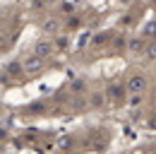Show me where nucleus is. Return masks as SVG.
Instances as JSON below:
<instances>
[{
  "label": "nucleus",
  "mask_w": 156,
  "mask_h": 154,
  "mask_svg": "<svg viewBox=\"0 0 156 154\" xmlns=\"http://www.w3.org/2000/svg\"><path fill=\"white\" fill-rule=\"evenodd\" d=\"M106 96H108V104L122 106V104L127 101V87H125V82H122V79H113V82L108 84V89H106Z\"/></svg>",
  "instance_id": "f257e3e1"
},
{
  "label": "nucleus",
  "mask_w": 156,
  "mask_h": 154,
  "mask_svg": "<svg viewBox=\"0 0 156 154\" xmlns=\"http://www.w3.org/2000/svg\"><path fill=\"white\" fill-rule=\"evenodd\" d=\"M149 84V77L144 72H132V75L125 77V87H127V94H142Z\"/></svg>",
  "instance_id": "f03ea898"
},
{
  "label": "nucleus",
  "mask_w": 156,
  "mask_h": 154,
  "mask_svg": "<svg viewBox=\"0 0 156 154\" xmlns=\"http://www.w3.org/2000/svg\"><path fill=\"white\" fill-rule=\"evenodd\" d=\"M22 65H24V72H27V77H34V75H39V72H43V68H46L43 58H39L36 53L27 56L24 60H22Z\"/></svg>",
  "instance_id": "7ed1b4c3"
},
{
  "label": "nucleus",
  "mask_w": 156,
  "mask_h": 154,
  "mask_svg": "<svg viewBox=\"0 0 156 154\" xmlns=\"http://www.w3.org/2000/svg\"><path fill=\"white\" fill-rule=\"evenodd\" d=\"M22 113L27 118H46V116H51V108L46 101H34V104H27L22 108Z\"/></svg>",
  "instance_id": "20e7f679"
},
{
  "label": "nucleus",
  "mask_w": 156,
  "mask_h": 154,
  "mask_svg": "<svg viewBox=\"0 0 156 154\" xmlns=\"http://www.w3.org/2000/svg\"><path fill=\"white\" fill-rule=\"evenodd\" d=\"M34 53L39 58H51L53 53H55V43H53V38L48 41V38H41V41H36V46H34Z\"/></svg>",
  "instance_id": "39448f33"
},
{
  "label": "nucleus",
  "mask_w": 156,
  "mask_h": 154,
  "mask_svg": "<svg viewBox=\"0 0 156 154\" xmlns=\"http://www.w3.org/2000/svg\"><path fill=\"white\" fill-rule=\"evenodd\" d=\"M144 51H147V38H142V36L127 38V53H132V56H144Z\"/></svg>",
  "instance_id": "423d86ee"
},
{
  "label": "nucleus",
  "mask_w": 156,
  "mask_h": 154,
  "mask_svg": "<svg viewBox=\"0 0 156 154\" xmlns=\"http://www.w3.org/2000/svg\"><path fill=\"white\" fill-rule=\"evenodd\" d=\"M10 75H12V77H27V72H24V65H22V63H7V65H5V70H2V77H5L2 82H5V84H7Z\"/></svg>",
  "instance_id": "0eeeda50"
},
{
  "label": "nucleus",
  "mask_w": 156,
  "mask_h": 154,
  "mask_svg": "<svg viewBox=\"0 0 156 154\" xmlns=\"http://www.w3.org/2000/svg\"><path fill=\"white\" fill-rule=\"evenodd\" d=\"M72 147H75V135H60V140H58L60 152H72Z\"/></svg>",
  "instance_id": "6e6552de"
},
{
  "label": "nucleus",
  "mask_w": 156,
  "mask_h": 154,
  "mask_svg": "<svg viewBox=\"0 0 156 154\" xmlns=\"http://www.w3.org/2000/svg\"><path fill=\"white\" fill-rule=\"evenodd\" d=\"M106 101H108V96L101 94V92H96V94H91L89 99H87V106H89V108H101Z\"/></svg>",
  "instance_id": "1a4fd4ad"
},
{
  "label": "nucleus",
  "mask_w": 156,
  "mask_h": 154,
  "mask_svg": "<svg viewBox=\"0 0 156 154\" xmlns=\"http://www.w3.org/2000/svg\"><path fill=\"white\" fill-rule=\"evenodd\" d=\"M41 29H43V31H48V34H55V36H58L60 22H58V19H46V22L41 24Z\"/></svg>",
  "instance_id": "9d476101"
},
{
  "label": "nucleus",
  "mask_w": 156,
  "mask_h": 154,
  "mask_svg": "<svg viewBox=\"0 0 156 154\" xmlns=\"http://www.w3.org/2000/svg\"><path fill=\"white\" fill-rule=\"evenodd\" d=\"M53 43H55V48H58V51H62V48H67V46H70V36L58 34V36L53 38Z\"/></svg>",
  "instance_id": "9b49d317"
},
{
  "label": "nucleus",
  "mask_w": 156,
  "mask_h": 154,
  "mask_svg": "<svg viewBox=\"0 0 156 154\" xmlns=\"http://www.w3.org/2000/svg\"><path fill=\"white\" fill-rule=\"evenodd\" d=\"M144 58H147V60H151V63H156V41H149V43H147Z\"/></svg>",
  "instance_id": "f8f14e48"
},
{
  "label": "nucleus",
  "mask_w": 156,
  "mask_h": 154,
  "mask_svg": "<svg viewBox=\"0 0 156 154\" xmlns=\"http://www.w3.org/2000/svg\"><path fill=\"white\" fill-rule=\"evenodd\" d=\"M111 41H113V38H111V34H106V31H103V34H98V36L94 38V46H98V48H101V46H108Z\"/></svg>",
  "instance_id": "ddd939ff"
},
{
  "label": "nucleus",
  "mask_w": 156,
  "mask_h": 154,
  "mask_svg": "<svg viewBox=\"0 0 156 154\" xmlns=\"http://www.w3.org/2000/svg\"><path fill=\"white\" fill-rule=\"evenodd\" d=\"M65 27H67V29H77V27H79V19H77V17H72V22L67 19V24H65Z\"/></svg>",
  "instance_id": "4468645a"
},
{
  "label": "nucleus",
  "mask_w": 156,
  "mask_h": 154,
  "mask_svg": "<svg viewBox=\"0 0 156 154\" xmlns=\"http://www.w3.org/2000/svg\"><path fill=\"white\" fill-rule=\"evenodd\" d=\"M120 5H130V2H135V0H118Z\"/></svg>",
  "instance_id": "2eb2a0df"
},
{
  "label": "nucleus",
  "mask_w": 156,
  "mask_h": 154,
  "mask_svg": "<svg viewBox=\"0 0 156 154\" xmlns=\"http://www.w3.org/2000/svg\"><path fill=\"white\" fill-rule=\"evenodd\" d=\"M154 154H156V152H154Z\"/></svg>",
  "instance_id": "dca6fc26"
}]
</instances>
